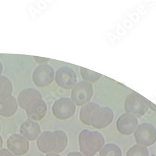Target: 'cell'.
<instances>
[{"label": "cell", "mask_w": 156, "mask_h": 156, "mask_svg": "<svg viewBox=\"0 0 156 156\" xmlns=\"http://www.w3.org/2000/svg\"><path fill=\"white\" fill-rule=\"evenodd\" d=\"M103 136L96 131L84 129L79 135V145L81 152L85 156H94L105 145Z\"/></svg>", "instance_id": "cell-1"}, {"label": "cell", "mask_w": 156, "mask_h": 156, "mask_svg": "<svg viewBox=\"0 0 156 156\" xmlns=\"http://www.w3.org/2000/svg\"><path fill=\"white\" fill-rule=\"evenodd\" d=\"M149 102L144 96L133 92L129 94L124 101V108L126 113L131 114L136 118H140L146 114L149 109Z\"/></svg>", "instance_id": "cell-2"}, {"label": "cell", "mask_w": 156, "mask_h": 156, "mask_svg": "<svg viewBox=\"0 0 156 156\" xmlns=\"http://www.w3.org/2000/svg\"><path fill=\"white\" fill-rule=\"evenodd\" d=\"M93 95L92 84L86 81H81L72 89L71 100L78 106H84L89 103Z\"/></svg>", "instance_id": "cell-3"}, {"label": "cell", "mask_w": 156, "mask_h": 156, "mask_svg": "<svg viewBox=\"0 0 156 156\" xmlns=\"http://www.w3.org/2000/svg\"><path fill=\"white\" fill-rule=\"evenodd\" d=\"M134 136L138 145L148 147L156 141V129L151 124H142L136 128Z\"/></svg>", "instance_id": "cell-4"}, {"label": "cell", "mask_w": 156, "mask_h": 156, "mask_svg": "<svg viewBox=\"0 0 156 156\" xmlns=\"http://www.w3.org/2000/svg\"><path fill=\"white\" fill-rule=\"evenodd\" d=\"M76 110V105L68 98L57 100L52 106V112L55 118L59 120L69 119L74 114Z\"/></svg>", "instance_id": "cell-5"}, {"label": "cell", "mask_w": 156, "mask_h": 156, "mask_svg": "<svg viewBox=\"0 0 156 156\" xmlns=\"http://www.w3.org/2000/svg\"><path fill=\"white\" fill-rule=\"evenodd\" d=\"M55 80V71L48 64H40L33 71V81L38 87H45Z\"/></svg>", "instance_id": "cell-6"}, {"label": "cell", "mask_w": 156, "mask_h": 156, "mask_svg": "<svg viewBox=\"0 0 156 156\" xmlns=\"http://www.w3.org/2000/svg\"><path fill=\"white\" fill-rule=\"evenodd\" d=\"M114 112L108 107H99L93 113L90 118V126L101 129L109 126L113 121Z\"/></svg>", "instance_id": "cell-7"}, {"label": "cell", "mask_w": 156, "mask_h": 156, "mask_svg": "<svg viewBox=\"0 0 156 156\" xmlns=\"http://www.w3.org/2000/svg\"><path fill=\"white\" fill-rule=\"evenodd\" d=\"M55 78L57 85L66 90L73 89L77 83L76 72L69 67L59 68L56 72Z\"/></svg>", "instance_id": "cell-8"}, {"label": "cell", "mask_w": 156, "mask_h": 156, "mask_svg": "<svg viewBox=\"0 0 156 156\" xmlns=\"http://www.w3.org/2000/svg\"><path fill=\"white\" fill-rule=\"evenodd\" d=\"M24 110L30 120L40 121L46 114L47 105L42 99H36L29 102Z\"/></svg>", "instance_id": "cell-9"}, {"label": "cell", "mask_w": 156, "mask_h": 156, "mask_svg": "<svg viewBox=\"0 0 156 156\" xmlns=\"http://www.w3.org/2000/svg\"><path fill=\"white\" fill-rule=\"evenodd\" d=\"M137 124L138 120L135 115L125 113L122 114L117 120L116 127L121 134L128 136L134 132Z\"/></svg>", "instance_id": "cell-10"}, {"label": "cell", "mask_w": 156, "mask_h": 156, "mask_svg": "<svg viewBox=\"0 0 156 156\" xmlns=\"http://www.w3.org/2000/svg\"><path fill=\"white\" fill-rule=\"evenodd\" d=\"M8 149L15 155L21 156L27 154L30 144L27 139L19 134L11 136L7 140Z\"/></svg>", "instance_id": "cell-11"}, {"label": "cell", "mask_w": 156, "mask_h": 156, "mask_svg": "<svg viewBox=\"0 0 156 156\" xmlns=\"http://www.w3.org/2000/svg\"><path fill=\"white\" fill-rule=\"evenodd\" d=\"M37 147L43 153L54 152L57 147V139L54 133L44 131L38 137Z\"/></svg>", "instance_id": "cell-12"}, {"label": "cell", "mask_w": 156, "mask_h": 156, "mask_svg": "<svg viewBox=\"0 0 156 156\" xmlns=\"http://www.w3.org/2000/svg\"><path fill=\"white\" fill-rule=\"evenodd\" d=\"M20 133L26 139L33 141L40 134V126L35 121L28 119L21 124L20 127Z\"/></svg>", "instance_id": "cell-13"}, {"label": "cell", "mask_w": 156, "mask_h": 156, "mask_svg": "<svg viewBox=\"0 0 156 156\" xmlns=\"http://www.w3.org/2000/svg\"><path fill=\"white\" fill-rule=\"evenodd\" d=\"M18 108V104L12 96L0 100V115L9 118L14 115Z\"/></svg>", "instance_id": "cell-14"}, {"label": "cell", "mask_w": 156, "mask_h": 156, "mask_svg": "<svg viewBox=\"0 0 156 156\" xmlns=\"http://www.w3.org/2000/svg\"><path fill=\"white\" fill-rule=\"evenodd\" d=\"M36 99H42L40 93L33 88L23 89L18 96V104L21 108L24 109L27 104Z\"/></svg>", "instance_id": "cell-15"}, {"label": "cell", "mask_w": 156, "mask_h": 156, "mask_svg": "<svg viewBox=\"0 0 156 156\" xmlns=\"http://www.w3.org/2000/svg\"><path fill=\"white\" fill-rule=\"evenodd\" d=\"M99 106L94 102H89L82 106L80 112V119L84 124L90 126V118L94 111Z\"/></svg>", "instance_id": "cell-16"}, {"label": "cell", "mask_w": 156, "mask_h": 156, "mask_svg": "<svg viewBox=\"0 0 156 156\" xmlns=\"http://www.w3.org/2000/svg\"><path fill=\"white\" fill-rule=\"evenodd\" d=\"M12 93V84L8 77L0 76V100L11 96Z\"/></svg>", "instance_id": "cell-17"}, {"label": "cell", "mask_w": 156, "mask_h": 156, "mask_svg": "<svg viewBox=\"0 0 156 156\" xmlns=\"http://www.w3.org/2000/svg\"><path fill=\"white\" fill-rule=\"evenodd\" d=\"M80 72L84 81L90 84L96 83L102 77V74L87 69L83 67H81L80 68Z\"/></svg>", "instance_id": "cell-18"}, {"label": "cell", "mask_w": 156, "mask_h": 156, "mask_svg": "<svg viewBox=\"0 0 156 156\" xmlns=\"http://www.w3.org/2000/svg\"><path fill=\"white\" fill-rule=\"evenodd\" d=\"M57 139V147L54 151L55 153L62 152L68 145V137L62 131H56L54 132Z\"/></svg>", "instance_id": "cell-19"}, {"label": "cell", "mask_w": 156, "mask_h": 156, "mask_svg": "<svg viewBox=\"0 0 156 156\" xmlns=\"http://www.w3.org/2000/svg\"><path fill=\"white\" fill-rule=\"evenodd\" d=\"M99 156H122L120 148L115 144H106L99 152Z\"/></svg>", "instance_id": "cell-20"}, {"label": "cell", "mask_w": 156, "mask_h": 156, "mask_svg": "<svg viewBox=\"0 0 156 156\" xmlns=\"http://www.w3.org/2000/svg\"><path fill=\"white\" fill-rule=\"evenodd\" d=\"M126 156H149V152L146 147L137 144L127 151Z\"/></svg>", "instance_id": "cell-21"}, {"label": "cell", "mask_w": 156, "mask_h": 156, "mask_svg": "<svg viewBox=\"0 0 156 156\" xmlns=\"http://www.w3.org/2000/svg\"><path fill=\"white\" fill-rule=\"evenodd\" d=\"M34 60L39 64H46L49 61H50L49 59L46 58H41V57H37V56H33Z\"/></svg>", "instance_id": "cell-22"}, {"label": "cell", "mask_w": 156, "mask_h": 156, "mask_svg": "<svg viewBox=\"0 0 156 156\" xmlns=\"http://www.w3.org/2000/svg\"><path fill=\"white\" fill-rule=\"evenodd\" d=\"M0 156H14V155L7 149H3L0 150Z\"/></svg>", "instance_id": "cell-23"}, {"label": "cell", "mask_w": 156, "mask_h": 156, "mask_svg": "<svg viewBox=\"0 0 156 156\" xmlns=\"http://www.w3.org/2000/svg\"><path fill=\"white\" fill-rule=\"evenodd\" d=\"M149 107L154 111L156 112V105H155L154 104H153L152 102L149 101Z\"/></svg>", "instance_id": "cell-24"}, {"label": "cell", "mask_w": 156, "mask_h": 156, "mask_svg": "<svg viewBox=\"0 0 156 156\" xmlns=\"http://www.w3.org/2000/svg\"><path fill=\"white\" fill-rule=\"evenodd\" d=\"M67 156H83V155L80 152H71V153H69Z\"/></svg>", "instance_id": "cell-25"}, {"label": "cell", "mask_w": 156, "mask_h": 156, "mask_svg": "<svg viewBox=\"0 0 156 156\" xmlns=\"http://www.w3.org/2000/svg\"><path fill=\"white\" fill-rule=\"evenodd\" d=\"M3 71V65H2V62H0V76H1V74H2Z\"/></svg>", "instance_id": "cell-26"}, {"label": "cell", "mask_w": 156, "mask_h": 156, "mask_svg": "<svg viewBox=\"0 0 156 156\" xmlns=\"http://www.w3.org/2000/svg\"><path fill=\"white\" fill-rule=\"evenodd\" d=\"M3 139L2 137V136H0V148H2L3 147Z\"/></svg>", "instance_id": "cell-27"}, {"label": "cell", "mask_w": 156, "mask_h": 156, "mask_svg": "<svg viewBox=\"0 0 156 156\" xmlns=\"http://www.w3.org/2000/svg\"><path fill=\"white\" fill-rule=\"evenodd\" d=\"M46 156H60L59 155H58V154H48V155H46Z\"/></svg>", "instance_id": "cell-28"}, {"label": "cell", "mask_w": 156, "mask_h": 156, "mask_svg": "<svg viewBox=\"0 0 156 156\" xmlns=\"http://www.w3.org/2000/svg\"><path fill=\"white\" fill-rule=\"evenodd\" d=\"M0 131H1V124H0Z\"/></svg>", "instance_id": "cell-29"}]
</instances>
